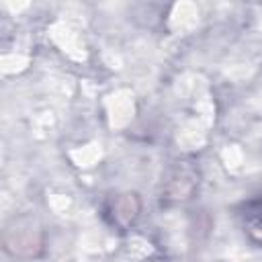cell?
Listing matches in <instances>:
<instances>
[{
    "label": "cell",
    "instance_id": "obj_1",
    "mask_svg": "<svg viewBox=\"0 0 262 262\" xmlns=\"http://www.w3.org/2000/svg\"><path fill=\"white\" fill-rule=\"evenodd\" d=\"M239 217L244 221V231L262 248V201L244 203Z\"/></svg>",
    "mask_w": 262,
    "mask_h": 262
}]
</instances>
